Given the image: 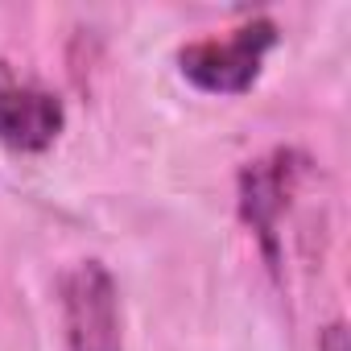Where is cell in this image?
Listing matches in <instances>:
<instances>
[{"label":"cell","mask_w":351,"mask_h":351,"mask_svg":"<svg viewBox=\"0 0 351 351\" xmlns=\"http://www.w3.org/2000/svg\"><path fill=\"white\" fill-rule=\"evenodd\" d=\"M273 46H277V25L265 21V17H252V21L228 29L223 38L191 42L178 54V66H182V75L199 91H211V95H244L256 83L261 62H265V54Z\"/></svg>","instance_id":"1"},{"label":"cell","mask_w":351,"mask_h":351,"mask_svg":"<svg viewBox=\"0 0 351 351\" xmlns=\"http://www.w3.org/2000/svg\"><path fill=\"white\" fill-rule=\"evenodd\" d=\"M62 326L71 351H124L116 281L99 261H79L62 277Z\"/></svg>","instance_id":"2"},{"label":"cell","mask_w":351,"mask_h":351,"mask_svg":"<svg viewBox=\"0 0 351 351\" xmlns=\"http://www.w3.org/2000/svg\"><path fill=\"white\" fill-rule=\"evenodd\" d=\"M62 124L66 108L50 87L0 62V145L17 153H42L58 141Z\"/></svg>","instance_id":"3"},{"label":"cell","mask_w":351,"mask_h":351,"mask_svg":"<svg viewBox=\"0 0 351 351\" xmlns=\"http://www.w3.org/2000/svg\"><path fill=\"white\" fill-rule=\"evenodd\" d=\"M302 165L306 161L293 149H277V153L248 161L240 169V215L256 232V240L265 244L269 261H277V223L289 207V195L298 186Z\"/></svg>","instance_id":"4"},{"label":"cell","mask_w":351,"mask_h":351,"mask_svg":"<svg viewBox=\"0 0 351 351\" xmlns=\"http://www.w3.org/2000/svg\"><path fill=\"white\" fill-rule=\"evenodd\" d=\"M318 351H347V330H343V322H330V326L322 330Z\"/></svg>","instance_id":"5"}]
</instances>
